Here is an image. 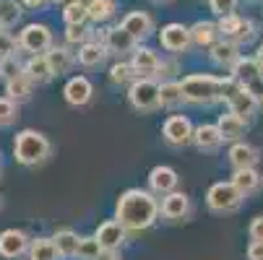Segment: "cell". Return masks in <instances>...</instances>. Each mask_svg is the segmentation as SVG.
I'll use <instances>...</instances> for the list:
<instances>
[{
  "instance_id": "681fc988",
  "label": "cell",
  "mask_w": 263,
  "mask_h": 260,
  "mask_svg": "<svg viewBox=\"0 0 263 260\" xmlns=\"http://www.w3.org/2000/svg\"><path fill=\"white\" fill-rule=\"evenodd\" d=\"M154 3H170V0H154Z\"/></svg>"
},
{
  "instance_id": "3957f363",
  "label": "cell",
  "mask_w": 263,
  "mask_h": 260,
  "mask_svg": "<svg viewBox=\"0 0 263 260\" xmlns=\"http://www.w3.org/2000/svg\"><path fill=\"white\" fill-rule=\"evenodd\" d=\"M182 94L187 104H214L221 102V86L224 78L211 76V73H191L182 81Z\"/></svg>"
},
{
  "instance_id": "f546056e",
  "label": "cell",
  "mask_w": 263,
  "mask_h": 260,
  "mask_svg": "<svg viewBox=\"0 0 263 260\" xmlns=\"http://www.w3.org/2000/svg\"><path fill=\"white\" fill-rule=\"evenodd\" d=\"M6 86V96H11L13 102H29L31 99V94H34V81L26 76V73H21V76H16V78H11L8 84H3Z\"/></svg>"
},
{
  "instance_id": "52a82bcc",
  "label": "cell",
  "mask_w": 263,
  "mask_h": 260,
  "mask_svg": "<svg viewBox=\"0 0 263 260\" xmlns=\"http://www.w3.org/2000/svg\"><path fill=\"white\" fill-rule=\"evenodd\" d=\"M230 76H232L245 91H250V94L263 104V65L255 60V55H253V57H245V55H242V57L232 65Z\"/></svg>"
},
{
  "instance_id": "816d5d0a",
  "label": "cell",
  "mask_w": 263,
  "mask_h": 260,
  "mask_svg": "<svg viewBox=\"0 0 263 260\" xmlns=\"http://www.w3.org/2000/svg\"><path fill=\"white\" fill-rule=\"evenodd\" d=\"M0 208H3V198H0Z\"/></svg>"
},
{
  "instance_id": "cb8c5ba5",
  "label": "cell",
  "mask_w": 263,
  "mask_h": 260,
  "mask_svg": "<svg viewBox=\"0 0 263 260\" xmlns=\"http://www.w3.org/2000/svg\"><path fill=\"white\" fill-rule=\"evenodd\" d=\"M45 55H47L52 70H55V76H65V73L73 70V65H79L76 52L70 50V45H52Z\"/></svg>"
},
{
  "instance_id": "d6a6232c",
  "label": "cell",
  "mask_w": 263,
  "mask_h": 260,
  "mask_svg": "<svg viewBox=\"0 0 263 260\" xmlns=\"http://www.w3.org/2000/svg\"><path fill=\"white\" fill-rule=\"evenodd\" d=\"M52 239H55V245H58V250H60L63 257H76V255H79L81 234H76L73 229H58V232L52 234Z\"/></svg>"
},
{
  "instance_id": "9c48e42d",
  "label": "cell",
  "mask_w": 263,
  "mask_h": 260,
  "mask_svg": "<svg viewBox=\"0 0 263 260\" xmlns=\"http://www.w3.org/2000/svg\"><path fill=\"white\" fill-rule=\"evenodd\" d=\"M159 45L162 50H167L170 55H185L187 50L193 47V36H191V26H185V24H164L162 31H159Z\"/></svg>"
},
{
  "instance_id": "ffe728a7",
  "label": "cell",
  "mask_w": 263,
  "mask_h": 260,
  "mask_svg": "<svg viewBox=\"0 0 263 260\" xmlns=\"http://www.w3.org/2000/svg\"><path fill=\"white\" fill-rule=\"evenodd\" d=\"M138 47V39L136 36L123 26V24H118V26H109V36H107V50H109V55H130L133 50Z\"/></svg>"
},
{
  "instance_id": "603a6c76",
  "label": "cell",
  "mask_w": 263,
  "mask_h": 260,
  "mask_svg": "<svg viewBox=\"0 0 263 260\" xmlns=\"http://www.w3.org/2000/svg\"><path fill=\"white\" fill-rule=\"evenodd\" d=\"M133 36H136V39H138V45L141 42H146L148 39V36H152L154 34V18L152 16H148L146 11H130L123 21H120Z\"/></svg>"
},
{
  "instance_id": "ab89813d",
  "label": "cell",
  "mask_w": 263,
  "mask_h": 260,
  "mask_svg": "<svg viewBox=\"0 0 263 260\" xmlns=\"http://www.w3.org/2000/svg\"><path fill=\"white\" fill-rule=\"evenodd\" d=\"M99 252H102V245H99V239L91 234V237H81V245H79V260H97L99 257Z\"/></svg>"
},
{
  "instance_id": "f5cc1de1",
  "label": "cell",
  "mask_w": 263,
  "mask_h": 260,
  "mask_svg": "<svg viewBox=\"0 0 263 260\" xmlns=\"http://www.w3.org/2000/svg\"><path fill=\"white\" fill-rule=\"evenodd\" d=\"M84 3H89V0H84Z\"/></svg>"
},
{
  "instance_id": "7dc6e473",
  "label": "cell",
  "mask_w": 263,
  "mask_h": 260,
  "mask_svg": "<svg viewBox=\"0 0 263 260\" xmlns=\"http://www.w3.org/2000/svg\"><path fill=\"white\" fill-rule=\"evenodd\" d=\"M97 260H120V255H118V250H102Z\"/></svg>"
},
{
  "instance_id": "f907efd6",
  "label": "cell",
  "mask_w": 263,
  "mask_h": 260,
  "mask_svg": "<svg viewBox=\"0 0 263 260\" xmlns=\"http://www.w3.org/2000/svg\"><path fill=\"white\" fill-rule=\"evenodd\" d=\"M50 3H63V0H50Z\"/></svg>"
},
{
  "instance_id": "8d00e7d4",
  "label": "cell",
  "mask_w": 263,
  "mask_h": 260,
  "mask_svg": "<svg viewBox=\"0 0 263 260\" xmlns=\"http://www.w3.org/2000/svg\"><path fill=\"white\" fill-rule=\"evenodd\" d=\"M21 18V6L16 0H0V31L11 29Z\"/></svg>"
},
{
  "instance_id": "f6af8a7d",
  "label": "cell",
  "mask_w": 263,
  "mask_h": 260,
  "mask_svg": "<svg viewBox=\"0 0 263 260\" xmlns=\"http://www.w3.org/2000/svg\"><path fill=\"white\" fill-rule=\"evenodd\" d=\"M245 257H248V260H263V242L250 239V245H248V250H245Z\"/></svg>"
},
{
  "instance_id": "4dcf8cb0",
  "label": "cell",
  "mask_w": 263,
  "mask_h": 260,
  "mask_svg": "<svg viewBox=\"0 0 263 260\" xmlns=\"http://www.w3.org/2000/svg\"><path fill=\"white\" fill-rule=\"evenodd\" d=\"M138 78V70L133 68L130 60H118L109 65V84L115 86H130Z\"/></svg>"
},
{
  "instance_id": "277c9868",
  "label": "cell",
  "mask_w": 263,
  "mask_h": 260,
  "mask_svg": "<svg viewBox=\"0 0 263 260\" xmlns=\"http://www.w3.org/2000/svg\"><path fill=\"white\" fill-rule=\"evenodd\" d=\"M242 201H245V193L232 179H219L206 190V208L211 213H235L240 211Z\"/></svg>"
},
{
  "instance_id": "4fadbf2b",
  "label": "cell",
  "mask_w": 263,
  "mask_h": 260,
  "mask_svg": "<svg viewBox=\"0 0 263 260\" xmlns=\"http://www.w3.org/2000/svg\"><path fill=\"white\" fill-rule=\"evenodd\" d=\"M63 99L70 107H86L94 99V84L86 76H70L63 86Z\"/></svg>"
},
{
  "instance_id": "d590c367",
  "label": "cell",
  "mask_w": 263,
  "mask_h": 260,
  "mask_svg": "<svg viewBox=\"0 0 263 260\" xmlns=\"http://www.w3.org/2000/svg\"><path fill=\"white\" fill-rule=\"evenodd\" d=\"M63 21L65 24H86L89 21V3H84V0H68L63 8Z\"/></svg>"
},
{
  "instance_id": "44dd1931",
  "label": "cell",
  "mask_w": 263,
  "mask_h": 260,
  "mask_svg": "<svg viewBox=\"0 0 263 260\" xmlns=\"http://www.w3.org/2000/svg\"><path fill=\"white\" fill-rule=\"evenodd\" d=\"M107 55H109V50H107L104 45L94 42V39H89V42H84L81 47H76V60H79V65H81L84 70L102 68L104 60H107Z\"/></svg>"
},
{
  "instance_id": "7bdbcfd3",
  "label": "cell",
  "mask_w": 263,
  "mask_h": 260,
  "mask_svg": "<svg viewBox=\"0 0 263 260\" xmlns=\"http://www.w3.org/2000/svg\"><path fill=\"white\" fill-rule=\"evenodd\" d=\"M175 73H180L177 60H162V65H159V70H157V78L167 81V78H175Z\"/></svg>"
},
{
  "instance_id": "5b68a950",
  "label": "cell",
  "mask_w": 263,
  "mask_h": 260,
  "mask_svg": "<svg viewBox=\"0 0 263 260\" xmlns=\"http://www.w3.org/2000/svg\"><path fill=\"white\" fill-rule=\"evenodd\" d=\"M221 102L227 104V109H232V112L240 115V117H245L248 123H250V117L258 112V107H260V102H258L250 91H245L232 76L224 78V86H221Z\"/></svg>"
},
{
  "instance_id": "f35d334b",
  "label": "cell",
  "mask_w": 263,
  "mask_h": 260,
  "mask_svg": "<svg viewBox=\"0 0 263 260\" xmlns=\"http://www.w3.org/2000/svg\"><path fill=\"white\" fill-rule=\"evenodd\" d=\"M18 120V102L11 96H0V128H8Z\"/></svg>"
},
{
  "instance_id": "d4e9b609",
  "label": "cell",
  "mask_w": 263,
  "mask_h": 260,
  "mask_svg": "<svg viewBox=\"0 0 263 260\" xmlns=\"http://www.w3.org/2000/svg\"><path fill=\"white\" fill-rule=\"evenodd\" d=\"M130 63H133V68L138 70V76H154L157 78V70H159V65H162V57L152 50V47H136L133 52H130Z\"/></svg>"
},
{
  "instance_id": "8fae6325",
  "label": "cell",
  "mask_w": 263,
  "mask_h": 260,
  "mask_svg": "<svg viewBox=\"0 0 263 260\" xmlns=\"http://www.w3.org/2000/svg\"><path fill=\"white\" fill-rule=\"evenodd\" d=\"M219 31L221 36H227V39L237 42V45H248L255 39V24L240 13H230V16H221L219 21Z\"/></svg>"
},
{
  "instance_id": "ee69618b",
  "label": "cell",
  "mask_w": 263,
  "mask_h": 260,
  "mask_svg": "<svg viewBox=\"0 0 263 260\" xmlns=\"http://www.w3.org/2000/svg\"><path fill=\"white\" fill-rule=\"evenodd\" d=\"M248 237L250 239H258V242H263V213L260 216H255L250 224H248Z\"/></svg>"
},
{
  "instance_id": "7402d4cb",
  "label": "cell",
  "mask_w": 263,
  "mask_h": 260,
  "mask_svg": "<svg viewBox=\"0 0 263 260\" xmlns=\"http://www.w3.org/2000/svg\"><path fill=\"white\" fill-rule=\"evenodd\" d=\"M24 73L36 86H42V84L55 78V70H52V65H50L45 52L42 55H29V60H24Z\"/></svg>"
},
{
  "instance_id": "4316f807",
  "label": "cell",
  "mask_w": 263,
  "mask_h": 260,
  "mask_svg": "<svg viewBox=\"0 0 263 260\" xmlns=\"http://www.w3.org/2000/svg\"><path fill=\"white\" fill-rule=\"evenodd\" d=\"M191 36H193V45L196 47H211L214 42L221 39V31H219V24L214 21H196L191 26Z\"/></svg>"
},
{
  "instance_id": "484cf974",
  "label": "cell",
  "mask_w": 263,
  "mask_h": 260,
  "mask_svg": "<svg viewBox=\"0 0 263 260\" xmlns=\"http://www.w3.org/2000/svg\"><path fill=\"white\" fill-rule=\"evenodd\" d=\"M216 125H219V130H221L224 141H230V143L242 141V135H245V130H248V120H245V117H240V115H235L232 109H227L224 115H219Z\"/></svg>"
},
{
  "instance_id": "83f0119b",
  "label": "cell",
  "mask_w": 263,
  "mask_h": 260,
  "mask_svg": "<svg viewBox=\"0 0 263 260\" xmlns=\"http://www.w3.org/2000/svg\"><path fill=\"white\" fill-rule=\"evenodd\" d=\"M159 104L164 109H177L180 104H185V94H182V84L177 78H167L159 81Z\"/></svg>"
},
{
  "instance_id": "7c38bea8",
  "label": "cell",
  "mask_w": 263,
  "mask_h": 260,
  "mask_svg": "<svg viewBox=\"0 0 263 260\" xmlns=\"http://www.w3.org/2000/svg\"><path fill=\"white\" fill-rule=\"evenodd\" d=\"M29 245L31 237L24 229H3L0 232V257L3 260H21L24 255H29Z\"/></svg>"
},
{
  "instance_id": "60d3db41",
  "label": "cell",
  "mask_w": 263,
  "mask_h": 260,
  "mask_svg": "<svg viewBox=\"0 0 263 260\" xmlns=\"http://www.w3.org/2000/svg\"><path fill=\"white\" fill-rule=\"evenodd\" d=\"M21 45H18V36H13L8 29L0 31V57H8V55H18Z\"/></svg>"
},
{
  "instance_id": "836d02e7",
  "label": "cell",
  "mask_w": 263,
  "mask_h": 260,
  "mask_svg": "<svg viewBox=\"0 0 263 260\" xmlns=\"http://www.w3.org/2000/svg\"><path fill=\"white\" fill-rule=\"evenodd\" d=\"M118 11V0H89V21L94 26L107 24Z\"/></svg>"
},
{
  "instance_id": "8992f818",
  "label": "cell",
  "mask_w": 263,
  "mask_h": 260,
  "mask_svg": "<svg viewBox=\"0 0 263 260\" xmlns=\"http://www.w3.org/2000/svg\"><path fill=\"white\" fill-rule=\"evenodd\" d=\"M128 102L136 112H154L159 109V81L154 76H138L128 86Z\"/></svg>"
},
{
  "instance_id": "c3c4849f",
  "label": "cell",
  "mask_w": 263,
  "mask_h": 260,
  "mask_svg": "<svg viewBox=\"0 0 263 260\" xmlns=\"http://www.w3.org/2000/svg\"><path fill=\"white\" fill-rule=\"evenodd\" d=\"M255 60H258V63H260V65H263V45H260V47H258V52H255Z\"/></svg>"
},
{
  "instance_id": "2e32d148",
  "label": "cell",
  "mask_w": 263,
  "mask_h": 260,
  "mask_svg": "<svg viewBox=\"0 0 263 260\" xmlns=\"http://www.w3.org/2000/svg\"><path fill=\"white\" fill-rule=\"evenodd\" d=\"M240 50H242V45L227 39V36H221L219 42H214V45L209 47V57H211V63H214L216 68H227V70H232V65L242 57Z\"/></svg>"
},
{
  "instance_id": "f1b7e54d",
  "label": "cell",
  "mask_w": 263,
  "mask_h": 260,
  "mask_svg": "<svg viewBox=\"0 0 263 260\" xmlns=\"http://www.w3.org/2000/svg\"><path fill=\"white\" fill-rule=\"evenodd\" d=\"M26 257L29 260H63V255H60V250H58L52 237H36V239H31Z\"/></svg>"
},
{
  "instance_id": "30bf717a",
  "label": "cell",
  "mask_w": 263,
  "mask_h": 260,
  "mask_svg": "<svg viewBox=\"0 0 263 260\" xmlns=\"http://www.w3.org/2000/svg\"><path fill=\"white\" fill-rule=\"evenodd\" d=\"M193 133H196V125L187 120L185 115H170L164 123H162V138L167 146L172 148H185L193 143Z\"/></svg>"
},
{
  "instance_id": "e0dca14e",
  "label": "cell",
  "mask_w": 263,
  "mask_h": 260,
  "mask_svg": "<svg viewBox=\"0 0 263 260\" xmlns=\"http://www.w3.org/2000/svg\"><path fill=\"white\" fill-rule=\"evenodd\" d=\"M193 213V203L185 193L175 190V193H167L162 195V218L167 221H185L187 216Z\"/></svg>"
},
{
  "instance_id": "9a60e30c",
  "label": "cell",
  "mask_w": 263,
  "mask_h": 260,
  "mask_svg": "<svg viewBox=\"0 0 263 260\" xmlns=\"http://www.w3.org/2000/svg\"><path fill=\"white\" fill-rule=\"evenodd\" d=\"M180 185V174L167 167V164H157L148 169V190L157 193V195H167V193H175Z\"/></svg>"
},
{
  "instance_id": "6da1fadb",
  "label": "cell",
  "mask_w": 263,
  "mask_h": 260,
  "mask_svg": "<svg viewBox=\"0 0 263 260\" xmlns=\"http://www.w3.org/2000/svg\"><path fill=\"white\" fill-rule=\"evenodd\" d=\"M162 216V203L157 201V193L148 188H128L118 195L115 203V218L133 234L152 229Z\"/></svg>"
},
{
  "instance_id": "bcb514c9",
  "label": "cell",
  "mask_w": 263,
  "mask_h": 260,
  "mask_svg": "<svg viewBox=\"0 0 263 260\" xmlns=\"http://www.w3.org/2000/svg\"><path fill=\"white\" fill-rule=\"evenodd\" d=\"M47 3H50V0H21V6L29 8V11H40V8H45Z\"/></svg>"
},
{
  "instance_id": "ac0fdd59",
  "label": "cell",
  "mask_w": 263,
  "mask_h": 260,
  "mask_svg": "<svg viewBox=\"0 0 263 260\" xmlns=\"http://www.w3.org/2000/svg\"><path fill=\"white\" fill-rule=\"evenodd\" d=\"M224 143V135L219 130L216 123H201L196 125V133H193V146L203 154H214L219 151V146Z\"/></svg>"
},
{
  "instance_id": "b9f144b4",
  "label": "cell",
  "mask_w": 263,
  "mask_h": 260,
  "mask_svg": "<svg viewBox=\"0 0 263 260\" xmlns=\"http://www.w3.org/2000/svg\"><path fill=\"white\" fill-rule=\"evenodd\" d=\"M237 6L240 0H209V11L221 18V16H230V13H237Z\"/></svg>"
},
{
  "instance_id": "7a4b0ae2",
  "label": "cell",
  "mask_w": 263,
  "mask_h": 260,
  "mask_svg": "<svg viewBox=\"0 0 263 260\" xmlns=\"http://www.w3.org/2000/svg\"><path fill=\"white\" fill-rule=\"evenodd\" d=\"M50 156H52V143L45 133L34 130V128H24V130L16 133V138H13V159L21 167H42Z\"/></svg>"
},
{
  "instance_id": "ba28073f",
  "label": "cell",
  "mask_w": 263,
  "mask_h": 260,
  "mask_svg": "<svg viewBox=\"0 0 263 260\" xmlns=\"http://www.w3.org/2000/svg\"><path fill=\"white\" fill-rule=\"evenodd\" d=\"M18 45L29 55H42L55 45V39H52V31L47 24H26L18 31Z\"/></svg>"
},
{
  "instance_id": "74e56055",
  "label": "cell",
  "mask_w": 263,
  "mask_h": 260,
  "mask_svg": "<svg viewBox=\"0 0 263 260\" xmlns=\"http://www.w3.org/2000/svg\"><path fill=\"white\" fill-rule=\"evenodd\" d=\"M24 73V63L18 60V55H8V57H0V81L8 84L11 78L21 76Z\"/></svg>"
},
{
  "instance_id": "1f68e13d",
  "label": "cell",
  "mask_w": 263,
  "mask_h": 260,
  "mask_svg": "<svg viewBox=\"0 0 263 260\" xmlns=\"http://www.w3.org/2000/svg\"><path fill=\"white\" fill-rule=\"evenodd\" d=\"M232 182L237 185V188H240L245 195H253V193L260 188L263 177L258 174L255 167H245V169H235V172H232Z\"/></svg>"
},
{
  "instance_id": "e575fe53",
  "label": "cell",
  "mask_w": 263,
  "mask_h": 260,
  "mask_svg": "<svg viewBox=\"0 0 263 260\" xmlns=\"http://www.w3.org/2000/svg\"><path fill=\"white\" fill-rule=\"evenodd\" d=\"M94 36V29H91V21L86 24H65V45L70 47H81L84 42H89Z\"/></svg>"
},
{
  "instance_id": "d6986e66",
  "label": "cell",
  "mask_w": 263,
  "mask_h": 260,
  "mask_svg": "<svg viewBox=\"0 0 263 260\" xmlns=\"http://www.w3.org/2000/svg\"><path fill=\"white\" fill-rule=\"evenodd\" d=\"M258 159H260V151H258L253 143H248V141H235V143L230 146V151H227V162H230L232 169L255 167Z\"/></svg>"
},
{
  "instance_id": "5bb4252c",
  "label": "cell",
  "mask_w": 263,
  "mask_h": 260,
  "mask_svg": "<svg viewBox=\"0 0 263 260\" xmlns=\"http://www.w3.org/2000/svg\"><path fill=\"white\" fill-rule=\"evenodd\" d=\"M128 234H130V232L120 224L118 218H107V221H102V224L97 227V232H94V237L99 239L102 250H120V247L125 245Z\"/></svg>"
}]
</instances>
